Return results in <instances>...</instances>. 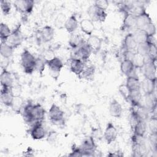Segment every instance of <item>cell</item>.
<instances>
[{
  "instance_id": "cell-13",
  "label": "cell",
  "mask_w": 157,
  "mask_h": 157,
  "mask_svg": "<svg viewBox=\"0 0 157 157\" xmlns=\"http://www.w3.org/2000/svg\"><path fill=\"white\" fill-rule=\"evenodd\" d=\"M92 52L90 47L86 44L85 41L82 45H81L75 51V54L77 57L80 59H82L84 63L86 62L91 54Z\"/></svg>"
},
{
  "instance_id": "cell-46",
  "label": "cell",
  "mask_w": 157,
  "mask_h": 157,
  "mask_svg": "<svg viewBox=\"0 0 157 157\" xmlns=\"http://www.w3.org/2000/svg\"><path fill=\"white\" fill-rule=\"evenodd\" d=\"M70 156H83V151L80 147H77L75 145L72 148V151L69 154Z\"/></svg>"
},
{
  "instance_id": "cell-21",
  "label": "cell",
  "mask_w": 157,
  "mask_h": 157,
  "mask_svg": "<svg viewBox=\"0 0 157 157\" xmlns=\"http://www.w3.org/2000/svg\"><path fill=\"white\" fill-rule=\"evenodd\" d=\"M126 86L131 91L140 90V82L137 76L133 74L128 76L126 81Z\"/></svg>"
},
{
  "instance_id": "cell-34",
  "label": "cell",
  "mask_w": 157,
  "mask_h": 157,
  "mask_svg": "<svg viewBox=\"0 0 157 157\" xmlns=\"http://www.w3.org/2000/svg\"><path fill=\"white\" fill-rule=\"evenodd\" d=\"M12 33L9 26L4 23H1L0 25V39L1 43H6L9 36Z\"/></svg>"
},
{
  "instance_id": "cell-15",
  "label": "cell",
  "mask_w": 157,
  "mask_h": 157,
  "mask_svg": "<svg viewBox=\"0 0 157 157\" xmlns=\"http://www.w3.org/2000/svg\"><path fill=\"white\" fill-rule=\"evenodd\" d=\"M88 45L94 53H98L101 49L102 45V39L96 35H91L86 41Z\"/></svg>"
},
{
  "instance_id": "cell-31",
  "label": "cell",
  "mask_w": 157,
  "mask_h": 157,
  "mask_svg": "<svg viewBox=\"0 0 157 157\" xmlns=\"http://www.w3.org/2000/svg\"><path fill=\"white\" fill-rule=\"evenodd\" d=\"M23 98L20 96H14L10 107L13 112L17 113H20L21 112L25 106Z\"/></svg>"
},
{
  "instance_id": "cell-10",
  "label": "cell",
  "mask_w": 157,
  "mask_h": 157,
  "mask_svg": "<svg viewBox=\"0 0 157 157\" xmlns=\"http://www.w3.org/2000/svg\"><path fill=\"white\" fill-rule=\"evenodd\" d=\"M117 136H118V132H117V128H115V126L112 123L109 122L107 124V126L105 127L104 133V139L106 142L108 144H112L116 140Z\"/></svg>"
},
{
  "instance_id": "cell-19",
  "label": "cell",
  "mask_w": 157,
  "mask_h": 157,
  "mask_svg": "<svg viewBox=\"0 0 157 157\" xmlns=\"http://www.w3.org/2000/svg\"><path fill=\"white\" fill-rule=\"evenodd\" d=\"M137 44L135 40L132 33H129L126 35L123 40V47L125 51L133 52L136 50Z\"/></svg>"
},
{
  "instance_id": "cell-9",
  "label": "cell",
  "mask_w": 157,
  "mask_h": 157,
  "mask_svg": "<svg viewBox=\"0 0 157 157\" xmlns=\"http://www.w3.org/2000/svg\"><path fill=\"white\" fill-rule=\"evenodd\" d=\"M30 135L34 140H41L45 137L46 132L42 122H36L30 129Z\"/></svg>"
},
{
  "instance_id": "cell-47",
  "label": "cell",
  "mask_w": 157,
  "mask_h": 157,
  "mask_svg": "<svg viewBox=\"0 0 157 157\" xmlns=\"http://www.w3.org/2000/svg\"><path fill=\"white\" fill-rule=\"evenodd\" d=\"M94 4L98 8L106 10L107 7H109V2L106 0H97L94 1Z\"/></svg>"
},
{
  "instance_id": "cell-11",
  "label": "cell",
  "mask_w": 157,
  "mask_h": 157,
  "mask_svg": "<svg viewBox=\"0 0 157 157\" xmlns=\"http://www.w3.org/2000/svg\"><path fill=\"white\" fill-rule=\"evenodd\" d=\"M39 33L40 40L44 43L50 42L55 36V30L51 26L49 25L43 26L39 30Z\"/></svg>"
},
{
  "instance_id": "cell-17",
  "label": "cell",
  "mask_w": 157,
  "mask_h": 157,
  "mask_svg": "<svg viewBox=\"0 0 157 157\" xmlns=\"http://www.w3.org/2000/svg\"><path fill=\"white\" fill-rule=\"evenodd\" d=\"M123 29H136V17L129 13H124L123 21Z\"/></svg>"
},
{
  "instance_id": "cell-29",
  "label": "cell",
  "mask_w": 157,
  "mask_h": 157,
  "mask_svg": "<svg viewBox=\"0 0 157 157\" xmlns=\"http://www.w3.org/2000/svg\"><path fill=\"white\" fill-rule=\"evenodd\" d=\"M145 108L147 110L153 112L156 107V98L155 93L150 94H145Z\"/></svg>"
},
{
  "instance_id": "cell-1",
  "label": "cell",
  "mask_w": 157,
  "mask_h": 157,
  "mask_svg": "<svg viewBox=\"0 0 157 157\" xmlns=\"http://www.w3.org/2000/svg\"><path fill=\"white\" fill-rule=\"evenodd\" d=\"M21 64L23 71L28 74H31L35 71L36 58L27 49H25L21 54Z\"/></svg>"
},
{
  "instance_id": "cell-44",
  "label": "cell",
  "mask_w": 157,
  "mask_h": 157,
  "mask_svg": "<svg viewBox=\"0 0 157 157\" xmlns=\"http://www.w3.org/2000/svg\"><path fill=\"white\" fill-rule=\"evenodd\" d=\"M66 20H67V18H66V15L64 13H59L55 18V25L58 28H61V26L64 27V23H65Z\"/></svg>"
},
{
  "instance_id": "cell-23",
  "label": "cell",
  "mask_w": 157,
  "mask_h": 157,
  "mask_svg": "<svg viewBox=\"0 0 157 157\" xmlns=\"http://www.w3.org/2000/svg\"><path fill=\"white\" fill-rule=\"evenodd\" d=\"M123 109L120 103L113 99L110 102L109 105V113L111 116L115 118H120L122 114Z\"/></svg>"
},
{
  "instance_id": "cell-6",
  "label": "cell",
  "mask_w": 157,
  "mask_h": 157,
  "mask_svg": "<svg viewBox=\"0 0 157 157\" xmlns=\"http://www.w3.org/2000/svg\"><path fill=\"white\" fill-rule=\"evenodd\" d=\"M13 6L16 10L23 14H29L32 12L34 1L33 0H18L13 2Z\"/></svg>"
},
{
  "instance_id": "cell-39",
  "label": "cell",
  "mask_w": 157,
  "mask_h": 157,
  "mask_svg": "<svg viewBox=\"0 0 157 157\" xmlns=\"http://www.w3.org/2000/svg\"><path fill=\"white\" fill-rule=\"evenodd\" d=\"M118 91L121 95V96L127 101H129L130 94H131V91L128 88V87L126 86V84H121L118 86Z\"/></svg>"
},
{
  "instance_id": "cell-42",
  "label": "cell",
  "mask_w": 157,
  "mask_h": 157,
  "mask_svg": "<svg viewBox=\"0 0 157 157\" xmlns=\"http://www.w3.org/2000/svg\"><path fill=\"white\" fill-rule=\"evenodd\" d=\"M148 36V37H154L156 34V26L152 22L148 24L142 29Z\"/></svg>"
},
{
  "instance_id": "cell-22",
  "label": "cell",
  "mask_w": 157,
  "mask_h": 157,
  "mask_svg": "<svg viewBox=\"0 0 157 157\" xmlns=\"http://www.w3.org/2000/svg\"><path fill=\"white\" fill-rule=\"evenodd\" d=\"M80 28L83 33L89 36L92 35L95 28L93 21L88 18H85L80 21Z\"/></svg>"
},
{
  "instance_id": "cell-5",
  "label": "cell",
  "mask_w": 157,
  "mask_h": 157,
  "mask_svg": "<svg viewBox=\"0 0 157 157\" xmlns=\"http://www.w3.org/2000/svg\"><path fill=\"white\" fill-rule=\"evenodd\" d=\"M83 151V156H92L96 150V144L92 136L85 137L80 146Z\"/></svg>"
},
{
  "instance_id": "cell-28",
  "label": "cell",
  "mask_w": 157,
  "mask_h": 157,
  "mask_svg": "<svg viewBox=\"0 0 157 157\" xmlns=\"http://www.w3.org/2000/svg\"><path fill=\"white\" fill-rule=\"evenodd\" d=\"M33 104L31 102H28L26 105H25L23 109L22 110V115L25 121L27 123H34L33 118Z\"/></svg>"
},
{
  "instance_id": "cell-41",
  "label": "cell",
  "mask_w": 157,
  "mask_h": 157,
  "mask_svg": "<svg viewBox=\"0 0 157 157\" xmlns=\"http://www.w3.org/2000/svg\"><path fill=\"white\" fill-rule=\"evenodd\" d=\"M45 66H46L45 61L42 59V57L36 58V64H35L36 71H37L39 74H42L44 71Z\"/></svg>"
},
{
  "instance_id": "cell-20",
  "label": "cell",
  "mask_w": 157,
  "mask_h": 157,
  "mask_svg": "<svg viewBox=\"0 0 157 157\" xmlns=\"http://www.w3.org/2000/svg\"><path fill=\"white\" fill-rule=\"evenodd\" d=\"M135 67L131 59H124L120 64V70L122 74L126 76L132 75L135 70Z\"/></svg>"
},
{
  "instance_id": "cell-7",
  "label": "cell",
  "mask_w": 157,
  "mask_h": 157,
  "mask_svg": "<svg viewBox=\"0 0 157 157\" xmlns=\"http://www.w3.org/2000/svg\"><path fill=\"white\" fill-rule=\"evenodd\" d=\"M156 61H153L146 58V63L142 68L144 70V75L145 78L151 80L156 79Z\"/></svg>"
},
{
  "instance_id": "cell-12",
  "label": "cell",
  "mask_w": 157,
  "mask_h": 157,
  "mask_svg": "<svg viewBox=\"0 0 157 157\" xmlns=\"http://www.w3.org/2000/svg\"><path fill=\"white\" fill-rule=\"evenodd\" d=\"M12 87L1 86V99L2 102L7 107H10L14 97L12 91Z\"/></svg>"
},
{
  "instance_id": "cell-45",
  "label": "cell",
  "mask_w": 157,
  "mask_h": 157,
  "mask_svg": "<svg viewBox=\"0 0 157 157\" xmlns=\"http://www.w3.org/2000/svg\"><path fill=\"white\" fill-rule=\"evenodd\" d=\"M55 57V56L54 52L52 49H48L45 50L42 55V58L45 62L51 60Z\"/></svg>"
},
{
  "instance_id": "cell-30",
  "label": "cell",
  "mask_w": 157,
  "mask_h": 157,
  "mask_svg": "<svg viewBox=\"0 0 157 157\" xmlns=\"http://www.w3.org/2000/svg\"><path fill=\"white\" fill-rule=\"evenodd\" d=\"M135 68L142 69L146 63V58L139 53L135 52L131 58Z\"/></svg>"
},
{
  "instance_id": "cell-26",
  "label": "cell",
  "mask_w": 157,
  "mask_h": 157,
  "mask_svg": "<svg viewBox=\"0 0 157 157\" xmlns=\"http://www.w3.org/2000/svg\"><path fill=\"white\" fill-rule=\"evenodd\" d=\"M147 129V123L144 119L140 118L133 128L134 134L144 137Z\"/></svg>"
},
{
  "instance_id": "cell-43",
  "label": "cell",
  "mask_w": 157,
  "mask_h": 157,
  "mask_svg": "<svg viewBox=\"0 0 157 157\" xmlns=\"http://www.w3.org/2000/svg\"><path fill=\"white\" fill-rule=\"evenodd\" d=\"M0 4H1V10L3 13L4 15H8L11 10V3L10 1H4V0H2L0 2Z\"/></svg>"
},
{
  "instance_id": "cell-36",
  "label": "cell",
  "mask_w": 157,
  "mask_h": 157,
  "mask_svg": "<svg viewBox=\"0 0 157 157\" xmlns=\"http://www.w3.org/2000/svg\"><path fill=\"white\" fill-rule=\"evenodd\" d=\"M142 99V94L140 90L131 91L129 101H131L134 107H139Z\"/></svg>"
},
{
  "instance_id": "cell-4",
  "label": "cell",
  "mask_w": 157,
  "mask_h": 157,
  "mask_svg": "<svg viewBox=\"0 0 157 157\" xmlns=\"http://www.w3.org/2000/svg\"><path fill=\"white\" fill-rule=\"evenodd\" d=\"M87 13L88 14V16L90 17V19L93 22H103L105 20L107 17V14L105 10H102L97 7L94 4L91 5L88 8Z\"/></svg>"
},
{
  "instance_id": "cell-8",
  "label": "cell",
  "mask_w": 157,
  "mask_h": 157,
  "mask_svg": "<svg viewBox=\"0 0 157 157\" xmlns=\"http://www.w3.org/2000/svg\"><path fill=\"white\" fill-rule=\"evenodd\" d=\"M23 34L20 30V26H17L9 36L6 43L12 46L13 48H16L21 45L23 41Z\"/></svg>"
},
{
  "instance_id": "cell-2",
  "label": "cell",
  "mask_w": 157,
  "mask_h": 157,
  "mask_svg": "<svg viewBox=\"0 0 157 157\" xmlns=\"http://www.w3.org/2000/svg\"><path fill=\"white\" fill-rule=\"evenodd\" d=\"M50 121L55 125H62L64 123V112L55 104H53L48 111Z\"/></svg>"
},
{
  "instance_id": "cell-3",
  "label": "cell",
  "mask_w": 157,
  "mask_h": 157,
  "mask_svg": "<svg viewBox=\"0 0 157 157\" xmlns=\"http://www.w3.org/2000/svg\"><path fill=\"white\" fill-rule=\"evenodd\" d=\"M46 66H48L51 76L56 79L59 75L60 71H61L64 64L62 60L58 57L55 56L50 61H46Z\"/></svg>"
},
{
  "instance_id": "cell-37",
  "label": "cell",
  "mask_w": 157,
  "mask_h": 157,
  "mask_svg": "<svg viewBox=\"0 0 157 157\" xmlns=\"http://www.w3.org/2000/svg\"><path fill=\"white\" fill-rule=\"evenodd\" d=\"M150 48V44L148 42L137 44L136 52L142 55V56L147 58L149 54Z\"/></svg>"
},
{
  "instance_id": "cell-38",
  "label": "cell",
  "mask_w": 157,
  "mask_h": 157,
  "mask_svg": "<svg viewBox=\"0 0 157 157\" xmlns=\"http://www.w3.org/2000/svg\"><path fill=\"white\" fill-rule=\"evenodd\" d=\"M95 73V67L93 65H90L84 67V69L80 76L85 80H90L93 78Z\"/></svg>"
},
{
  "instance_id": "cell-35",
  "label": "cell",
  "mask_w": 157,
  "mask_h": 157,
  "mask_svg": "<svg viewBox=\"0 0 157 157\" xmlns=\"http://www.w3.org/2000/svg\"><path fill=\"white\" fill-rule=\"evenodd\" d=\"M13 48L7 43H1L0 54L2 58L9 59L13 53Z\"/></svg>"
},
{
  "instance_id": "cell-27",
  "label": "cell",
  "mask_w": 157,
  "mask_h": 157,
  "mask_svg": "<svg viewBox=\"0 0 157 157\" xmlns=\"http://www.w3.org/2000/svg\"><path fill=\"white\" fill-rule=\"evenodd\" d=\"M78 26V23L75 15H72L67 18L64 27L69 33H72L77 29Z\"/></svg>"
},
{
  "instance_id": "cell-16",
  "label": "cell",
  "mask_w": 157,
  "mask_h": 157,
  "mask_svg": "<svg viewBox=\"0 0 157 157\" xmlns=\"http://www.w3.org/2000/svg\"><path fill=\"white\" fill-rule=\"evenodd\" d=\"M156 80L144 78L140 82V90L142 89L145 94H153L155 91Z\"/></svg>"
},
{
  "instance_id": "cell-24",
  "label": "cell",
  "mask_w": 157,
  "mask_h": 157,
  "mask_svg": "<svg viewBox=\"0 0 157 157\" xmlns=\"http://www.w3.org/2000/svg\"><path fill=\"white\" fill-rule=\"evenodd\" d=\"M151 22H152V20L149 14L147 13V12H145L136 17V28L142 29L145 26Z\"/></svg>"
},
{
  "instance_id": "cell-25",
  "label": "cell",
  "mask_w": 157,
  "mask_h": 157,
  "mask_svg": "<svg viewBox=\"0 0 157 157\" xmlns=\"http://www.w3.org/2000/svg\"><path fill=\"white\" fill-rule=\"evenodd\" d=\"M0 82L1 86L12 87V77L10 73L6 69H2L0 75Z\"/></svg>"
},
{
  "instance_id": "cell-32",
  "label": "cell",
  "mask_w": 157,
  "mask_h": 157,
  "mask_svg": "<svg viewBox=\"0 0 157 157\" xmlns=\"http://www.w3.org/2000/svg\"><path fill=\"white\" fill-rule=\"evenodd\" d=\"M85 42L80 34H72L69 39V45L72 48L77 50Z\"/></svg>"
},
{
  "instance_id": "cell-40",
  "label": "cell",
  "mask_w": 157,
  "mask_h": 157,
  "mask_svg": "<svg viewBox=\"0 0 157 157\" xmlns=\"http://www.w3.org/2000/svg\"><path fill=\"white\" fill-rule=\"evenodd\" d=\"M151 134H156L157 132V118L156 116H152L148 120V125Z\"/></svg>"
},
{
  "instance_id": "cell-33",
  "label": "cell",
  "mask_w": 157,
  "mask_h": 157,
  "mask_svg": "<svg viewBox=\"0 0 157 157\" xmlns=\"http://www.w3.org/2000/svg\"><path fill=\"white\" fill-rule=\"evenodd\" d=\"M132 33L137 44L148 42V36L143 29L136 28Z\"/></svg>"
},
{
  "instance_id": "cell-14",
  "label": "cell",
  "mask_w": 157,
  "mask_h": 157,
  "mask_svg": "<svg viewBox=\"0 0 157 157\" xmlns=\"http://www.w3.org/2000/svg\"><path fill=\"white\" fill-rule=\"evenodd\" d=\"M85 67V63L78 58H72L70 61V69L71 72L78 76H80Z\"/></svg>"
},
{
  "instance_id": "cell-18",
  "label": "cell",
  "mask_w": 157,
  "mask_h": 157,
  "mask_svg": "<svg viewBox=\"0 0 157 157\" xmlns=\"http://www.w3.org/2000/svg\"><path fill=\"white\" fill-rule=\"evenodd\" d=\"M32 113L34 123L36 122H42L45 118V110L40 104H36L33 105Z\"/></svg>"
}]
</instances>
